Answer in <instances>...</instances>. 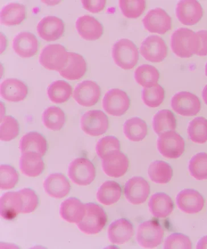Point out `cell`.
I'll return each instance as SVG.
<instances>
[{
	"mask_svg": "<svg viewBox=\"0 0 207 249\" xmlns=\"http://www.w3.org/2000/svg\"><path fill=\"white\" fill-rule=\"evenodd\" d=\"M198 39L196 33L188 28H180L172 33L171 36V48L176 56L181 58H189L196 54Z\"/></svg>",
	"mask_w": 207,
	"mask_h": 249,
	"instance_id": "cell-1",
	"label": "cell"
},
{
	"mask_svg": "<svg viewBox=\"0 0 207 249\" xmlns=\"http://www.w3.org/2000/svg\"><path fill=\"white\" fill-rule=\"evenodd\" d=\"M112 56L115 64L123 70H131L139 60L138 48L128 38H122L115 43L112 48Z\"/></svg>",
	"mask_w": 207,
	"mask_h": 249,
	"instance_id": "cell-2",
	"label": "cell"
},
{
	"mask_svg": "<svg viewBox=\"0 0 207 249\" xmlns=\"http://www.w3.org/2000/svg\"><path fill=\"white\" fill-rule=\"evenodd\" d=\"M84 217L77 224L80 231L86 235L98 234L107 222V215L102 207L95 203L86 204Z\"/></svg>",
	"mask_w": 207,
	"mask_h": 249,
	"instance_id": "cell-3",
	"label": "cell"
},
{
	"mask_svg": "<svg viewBox=\"0 0 207 249\" xmlns=\"http://www.w3.org/2000/svg\"><path fill=\"white\" fill-rule=\"evenodd\" d=\"M69 52L61 44H51L43 48L39 56V64L46 69L59 72L69 61Z\"/></svg>",
	"mask_w": 207,
	"mask_h": 249,
	"instance_id": "cell-4",
	"label": "cell"
},
{
	"mask_svg": "<svg viewBox=\"0 0 207 249\" xmlns=\"http://www.w3.org/2000/svg\"><path fill=\"white\" fill-rule=\"evenodd\" d=\"M164 231L161 225L155 221L142 222L137 230L136 240L140 247L155 249L162 243Z\"/></svg>",
	"mask_w": 207,
	"mask_h": 249,
	"instance_id": "cell-5",
	"label": "cell"
},
{
	"mask_svg": "<svg viewBox=\"0 0 207 249\" xmlns=\"http://www.w3.org/2000/svg\"><path fill=\"white\" fill-rule=\"evenodd\" d=\"M68 175L73 183L79 186H86L94 181L96 169L94 165L88 159L78 158L70 163Z\"/></svg>",
	"mask_w": 207,
	"mask_h": 249,
	"instance_id": "cell-6",
	"label": "cell"
},
{
	"mask_svg": "<svg viewBox=\"0 0 207 249\" xmlns=\"http://www.w3.org/2000/svg\"><path fill=\"white\" fill-rule=\"evenodd\" d=\"M157 149L167 159H178L185 150L184 139L175 131L163 133L157 139Z\"/></svg>",
	"mask_w": 207,
	"mask_h": 249,
	"instance_id": "cell-7",
	"label": "cell"
},
{
	"mask_svg": "<svg viewBox=\"0 0 207 249\" xmlns=\"http://www.w3.org/2000/svg\"><path fill=\"white\" fill-rule=\"evenodd\" d=\"M131 101L128 94L119 89H112L105 93L102 101L104 111L113 117H121L128 110Z\"/></svg>",
	"mask_w": 207,
	"mask_h": 249,
	"instance_id": "cell-8",
	"label": "cell"
},
{
	"mask_svg": "<svg viewBox=\"0 0 207 249\" xmlns=\"http://www.w3.org/2000/svg\"><path fill=\"white\" fill-rule=\"evenodd\" d=\"M81 127L86 134L91 137H98L107 131L108 119L103 111L93 109L86 111L82 116Z\"/></svg>",
	"mask_w": 207,
	"mask_h": 249,
	"instance_id": "cell-9",
	"label": "cell"
},
{
	"mask_svg": "<svg viewBox=\"0 0 207 249\" xmlns=\"http://www.w3.org/2000/svg\"><path fill=\"white\" fill-rule=\"evenodd\" d=\"M171 107L177 114L183 117H190L198 114L201 109V102L192 93L181 91L173 96Z\"/></svg>",
	"mask_w": 207,
	"mask_h": 249,
	"instance_id": "cell-10",
	"label": "cell"
},
{
	"mask_svg": "<svg viewBox=\"0 0 207 249\" xmlns=\"http://www.w3.org/2000/svg\"><path fill=\"white\" fill-rule=\"evenodd\" d=\"M139 50L143 57L153 63L162 62L168 55V46L158 36H148L142 42Z\"/></svg>",
	"mask_w": 207,
	"mask_h": 249,
	"instance_id": "cell-11",
	"label": "cell"
},
{
	"mask_svg": "<svg viewBox=\"0 0 207 249\" xmlns=\"http://www.w3.org/2000/svg\"><path fill=\"white\" fill-rule=\"evenodd\" d=\"M101 97V89L91 80L82 81L73 90V98L82 107H90L98 102Z\"/></svg>",
	"mask_w": 207,
	"mask_h": 249,
	"instance_id": "cell-12",
	"label": "cell"
},
{
	"mask_svg": "<svg viewBox=\"0 0 207 249\" xmlns=\"http://www.w3.org/2000/svg\"><path fill=\"white\" fill-rule=\"evenodd\" d=\"M144 28L151 33L164 35L172 28L171 17L162 8L150 10L143 18Z\"/></svg>",
	"mask_w": 207,
	"mask_h": 249,
	"instance_id": "cell-13",
	"label": "cell"
},
{
	"mask_svg": "<svg viewBox=\"0 0 207 249\" xmlns=\"http://www.w3.org/2000/svg\"><path fill=\"white\" fill-rule=\"evenodd\" d=\"M150 192V187L145 179L135 177L126 182L124 188V195L129 203L138 205L144 204Z\"/></svg>",
	"mask_w": 207,
	"mask_h": 249,
	"instance_id": "cell-14",
	"label": "cell"
},
{
	"mask_svg": "<svg viewBox=\"0 0 207 249\" xmlns=\"http://www.w3.org/2000/svg\"><path fill=\"white\" fill-rule=\"evenodd\" d=\"M129 160L120 150L113 151L102 160V168L108 177L113 178L122 177L128 170Z\"/></svg>",
	"mask_w": 207,
	"mask_h": 249,
	"instance_id": "cell-15",
	"label": "cell"
},
{
	"mask_svg": "<svg viewBox=\"0 0 207 249\" xmlns=\"http://www.w3.org/2000/svg\"><path fill=\"white\" fill-rule=\"evenodd\" d=\"M177 207L183 213L193 214L199 213L205 205V200L199 192L193 189H185L176 196Z\"/></svg>",
	"mask_w": 207,
	"mask_h": 249,
	"instance_id": "cell-16",
	"label": "cell"
},
{
	"mask_svg": "<svg viewBox=\"0 0 207 249\" xmlns=\"http://www.w3.org/2000/svg\"><path fill=\"white\" fill-rule=\"evenodd\" d=\"M176 18L183 25L192 26L199 22L203 15L201 4L195 0H183L176 5Z\"/></svg>",
	"mask_w": 207,
	"mask_h": 249,
	"instance_id": "cell-17",
	"label": "cell"
},
{
	"mask_svg": "<svg viewBox=\"0 0 207 249\" xmlns=\"http://www.w3.org/2000/svg\"><path fill=\"white\" fill-rule=\"evenodd\" d=\"M36 32L43 40L55 41L63 36L65 32V24L62 19L57 17L47 16L38 22Z\"/></svg>",
	"mask_w": 207,
	"mask_h": 249,
	"instance_id": "cell-18",
	"label": "cell"
},
{
	"mask_svg": "<svg viewBox=\"0 0 207 249\" xmlns=\"http://www.w3.org/2000/svg\"><path fill=\"white\" fill-rule=\"evenodd\" d=\"M12 48L20 57L31 58L37 53L39 42L38 39L32 33L23 32L18 33L13 38Z\"/></svg>",
	"mask_w": 207,
	"mask_h": 249,
	"instance_id": "cell-19",
	"label": "cell"
},
{
	"mask_svg": "<svg viewBox=\"0 0 207 249\" xmlns=\"http://www.w3.org/2000/svg\"><path fill=\"white\" fill-rule=\"evenodd\" d=\"M75 27L78 34L86 41H95L101 38L104 32L102 24L89 15H83L76 19Z\"/></svg>",
	"mask_w": 207,
	"mask_h": 249,
	"instance_id": "cell-20",
	"label": "cell"
},
{
	"mask_svg": "<svg viewBox=\"0 0 207 249\" xmlns=\"http://www.w3.org/2000/svg\"><path fill=\"white\" fill-rule=\"evenodd\" d=\"M1 97L9 102L24 100L28 94V88L24 83L15 78L5 79L0 86Z\"/></svg>",
	"mask_w": 207,
	"mask_h": 249,
	"instance_id": "cell-21",
	"label": "cell"
},
{
	"mask_svg": "<svg viewBox=\"0 0 207 249\" xmlns=\"http://www.w3.org/2000/svg\"><path fill=\"white\" fill-rule=\"evenodd\" d=\"M135 233L134 227L131 222L125 218L119 219L109 226L108 237L114 245H122L128 242Z\"/></svg>",
	"mask_w": 207,
	"mask_h": 249,
	"instance_id": "cell-22",
	"label": "cell"
},
{
	"mask_svg": "<svg viewBox=\"0 0 207 249\" xmlns=\"http://www.w3.org/2000/svg\"><path fill=\"white\" fill-rule=\"evenodd\" d=\"M23 202L19 191L9 192L0 199V214L2 218L12 220L22 213Z\"/></svg>",
	"mask_w": 207,
	"mask_h": 249,
	"instance_id": "cell-23",
	"label": "cell"
},
{
	"mask_svg": "<svg viewBox=\"0 0 207 249\" xmlns=\"http://www.w3.org/2000/svg\"><path fill=\"white\" fill-rule=\"evenodd\" d=\"M43 188L50 197L61 199L69 195L71 186L64 175L56 173L50 175L45 179Z\"/></svg>",
	"mask_w": 207,
	"mask_h": 249,
	"instance_id": "cell-24",
	"label": "cell"
},
{
	"mask_svg": "<svg viewBox=\"0 0 207 249\" xmlns=\"http://www.w3.org/2000/svg\"><path fill=\"white\" fill-rule=\"evenodd\" d=\"M86 205L75 197H71L62 202L60 207V215L63 220L78 224L85 216Z\"/></svg>",
	"mask_w": 207,
	"mask_h": 249,
	"instance_id": "cell-25",
	"label": "cell"
},
{
	"mask_svg": "<svg viewBox=\"0 0 207 249\" xmlns=\"http://www.w3.org/2000/svg\"><path fill=\"white\" fill-rule=\"evenodd\" d=\"M19 168L22 173L29 178H35L41 175L45 169V163L41 155L34 152L22 153Z\"/></svg>",
	"mask_w": 207,
	"mask_h": 249,
	"instance_id": "cell-26",
	"label": "cell"
},
{
	"mask_svg": "<svg viewBox=\"0 0 207 249\" xmlns=\"http://www.w3.org/2000/svg\"><path fill=\"white\" fill-rule=\"evenodd\" d=\"M69 54L68 64L59 72V74L68 80H79L86 71L87 65L86 61L83 56L78 53L69 52Z\"/></svg>",
	"mask_w": 207,
	"mask_h": 249,
	"instance_id": "cell-27",
	"label": "cell"
},
{
	"mask_svg": "<svg viewBox=\"0 0 207 249\" xmlns=\"http://www.w3.org/2000/svg\"><path fill=\"white\" fill-rule=\"evenodd\" d=\"M150 213L158 218H165L172 213L173 204L171 197L165 193H156L152 196L149 201Z\"/></svg>",
	"mask_w": 207,
	"mask_h": 249,
	"instance_id": "cell-28",
	"label": "cell"
},
{
	"mask_svg": "<svg viewBox=\"0 0 207 249\" xmlns=\"http://www.w3.org/2000/svg\"><path fill=\"white\" fill-rule=\"evenodd\" d=\"M22 153L34 152L43 157L48 150L46 139L42 135L36 132H30L23 135L19 145Z\"/></svg>",
	"mask_w": 207,
	"mask_h": 249,
	"instance_id": "cell-29",
	"label": "cell"
},
{
	"mask_svg": "<svg viewBox=\"0 0 207 249\" xmlns=\"http://www.w3.org/2000/svg\"><path fill=\"white\" fill-rule=\"evenodd\" d=\"M25 5L17 2H11L2 8L0 13V19L2 25L15 26L21 24L26 18Z\"/></svg>",
	"mask_w": 207,
	"mask_h": 249,
	"instance_id": "cell-30",
	"label": "cell"
},
{
	"mask_svg": "<svg viewBox=\"0 0 207 249\" xmlns=\"http://www.w3.org/2000/svg\"><path fill=\"white\" fill-rule=\"evenodd\" d=\"M122 194L120 185L114 181H106L100 186L97 192V200L106 206H111L118 202Z\"/></svg>",
	"mask_w": 207,
	"mask_h": 249,
	"instance_id": "cell-31",
	"label": "cell"
},
{
	"mask_svg": "<svg viewBox=\"0 0 207 249\" xmlns=\"http://www.w3.org/2000/svg\"><path fill=\"white\" fill-rule=\"evenodd\" d=\"M123 132L129 141L141 142L148 132V125L141 118L134 117L128 119L123 124Z\"/></svg>",
	"mask_w": 207,
	"mask_h": 249,
	"instance_id": "cell-32",
	"label": "cell"
},
{
	"mask_svg": "<svg viewBox=\"0 0 207 249\" xmlns=\"http://www.w3.org/2000/svg\"><path fill=\"white\" fill-rule=\"evenodd\" d=\"M176 120L174 115L169 109H162L154 116L153 128L158 136L168 131H175Z\"/></svg>",
	"mask_w": 207,
	"mask_h": 249,
	"instance_id": "cell-33",
	"label": "cell"
},
{
	"mask_svg": "<svg viewBox=\"0 0 207 249\" xmlns=\"http://www.w3.org/2000/svg\"><path fill=\"white\" fill-rule=\"evenodd\" d=\"M149 177L152 181L158 184H166L172 180L173 170L171 166L165 161L156 160L150 164Z\"/></svg>",
	"mask_w": 207,
	"mask_h": 249,
	"instance_id": "cell-34",
	"label": "cell"
},
{
	"mask_svg": "<svg viewBox=\"0 0 207 249\" xmlns=\"http://www.w3.org/2000/svg\"><path fill=\"white\" fill-rule=\"evenodd\" d=\"M47 94L50 100L54 104H63L71 97L72 88L69 83L65 81H55L49 86Z\"/></svg>",
	"mask_w": 207,
	"mask_h": 249,
	"instance_id": "cell-35",
	"label": "cell"
},
{
	"mask_svg": "<svg viewBox=\"0 0 207 249\" xmlns=\"http://www.w3.org/2000/svg\"><path fill=\"white\" fill-rule=\"evenodd\" d=\"M42 122L45 127L50 130H61L66 123L65 112L56 106H50L43 111Z\"/></svg>",
	"mask_w": 207,
	"mask_h": 249,
	"instance_id": "cell-36",
	"label": "cell"
},
{
	"mask_svg": "<svg viewBox=\"0 0 207 249\" xmlns=\"http://www.w3.org/2000/svg\"><path fill=\"white\" fill-rule=\"evenodd\" d=\"M159 72L155 66L143 64L135 71V79L138 84L143 88H149L158 84Z\"/></svg>",
	"mask_w": 207,
	"mask_h": 249,
	"instance_id": "cell-37",
	"label": "cell"
},
{
	"mask_svg": "<svg viewBox=\"0 0 207 249\" xmlns=\"http://www.w3.org/2000/svg\"><path fill=\"white\" fill-rule=\"evenodd\" d=\"M189 137L196 144H203L207 142V119L196 117L190 122L188 128Z\"/></svg>",
	"mask_w": 207,
	"mask_h": 249,
	"instance_id": "cell-38",
	"label": "cell"
},
{
	"mask_svg": "<svg viewBox=\"0 0 207 249\" xmlns=\"http://www.w3.org/2000/svg\"><path fill=\"white\" fill-rule=\"evenodd\" d=\"M189 171L195 180H207V153L199 152L193 156L189 161Z\"/></svg>",
	"mask_w": 207,
	"mask_h": 249,
	"instance_id": "cell-39",
	"label": "cell"
},
{
	"mask_svg": "<svg viewBox=\"0 0 207 249\" xmlns=\"http://www.w3.org/2000/svg\"><path fill=\"white\" fill-rule=\"evenodd\" d=\"M165 98L164 89L158 84L152 87L144 88L142 89V101L148 107H158L164 101Z\"/></svg>",
	"mask_w": 207,
	"mask_h": 249,
	"instance_id": "cell-40",
	"label": "cell"
},
{
	"mask_svg": "<svg viewBox=\"0 0 207 249\" xmlns=\"http://www.w3.org/2000/svg\"><path fill=\"white\" fill-rule=\"evenodd\" d=\"M119 5L123 16L128 18H139L146 8L144 0H120Z\"/></svg>",
	"mask_w": 207,
	"mask_h": 249,
	"instance_id": "cell-41",
	"label": "cell"
},
{
	"mask_svg": "<svg viewBox=\"0 0 207 249\" xmlns=\"http://www.w3.org/2000/svg\"><path fill=\"white\" fill-rule=\"evenodd\" d=\"M19 126L17 121L11 116H6L0 125V139L3 142H10L18 137Z\"/></svg>",
	"mask_w": 207,
	"mask_h": 249,
	"instance_id": "cell-42",
	"label": "cell"
},
{
	"mask_svg": "<svg viewBox=\"0 0 207 249\" xmlns=\"http://www.w3.org/2000/svg\"><path fill=\"white\" fill-rule=\"evenodd\" d=\"M19 180L18 172L11 165L0 166V188L8 190L14 188Z\"/></svg>",
	"mask_w": 207,
	"mask_h": 249,
	"instance_id": "cell-43",
	"label": "cell"
},
{
	"mask_svg": "<svg viewBox=\"0 0 207 249\" xmlns=\"http://www.w3.org/2000/svg\"><path fill=\"white\" fill-rule=\"evenodd\" d=\"M119 139L113 136H107L100 139L96 145V152L98 157L103 160L106 156L113 151L120 150Z\"/></svg>",
	"mask_w": 207,
	"mask_h": 249,
	"instance_id": "cell-44",
	"label": "cell"
},
{
	"mask_svg": "<svg viewBox=\"0 0 207 249\" xmlns=\"http://www.w3.org/2000/svg\"><path fill=\"white\" fill-rule=\"evenodd\" d=\"M163 248L165 249H191L192 242L189 237L182 233H172L166 238Z\"/></svg>",
	"mask_w": 207,
	"mask_h": 249,
	"instance_id": "cell-45",
	"label": "cell"
},
{
	"mask_svg": "<svg viewBox=\"0 0 207 249\" xmlns=\"http://www.w3.org/2000/svg\"><path fill=\"white\" fill-rule=\"evenodd\" d=\"M23 202L22 213L29 214L35 210L38 205V197L35 192L29 188H23L19 191Z\"/></svg>",
	"mask_w": 207,
	"mask_h": 249,
	"instance_id": "cell-46",
	"label": "cell"
},
{
	"mask_svg": "<svg viewBox=\"0 0 207 249\" xmlns=\"http://www.w3.org/2000/svg\"><path fill=\"white\" fill-rule=\"evenodd\" d=\"M82 3L83 8L92 13L102 12L106 5L105 0H83Z\"/></svg>",
	"mask_w": 207,
	"mask_h": 249,
	"instance_id": "cell-47",
	"label": "cell"
},
{
	"mask_svg": "<svg viewBox=\"0 0 207 249\" xmlns=\"http://www.w3.org/2000/svg\"><path fill=\"white\" fill-rule=\"evenodd\" d=\"M198 39V49L196 55L200 56L207 55V31L201 30L196 33Z\"/></svg>",
	"mask_w": 207,
	"mask_h": 249,
	"instance_id": "cell-48",
	"label": "cell"
},
{
	"mask_svg": "<svg viewBox=\"0 0 207 249\" xmlns=\"http://www.w3.org/2000/svg\"><path fill=\"white\" fill-rule=\"evenodd\" d=\"M197 249H207V235L200 239L196 246Z\"/></svg>",
	"mask_w": 207,
	"mask_h": 249,
	"instance_id": "cell-49",
	"label": "cell"
},
{
	"mask_svg": "<svg viewBox=\"0 0 207 249\" xmlns=\"http://www.w3.org/2000/svg\"><path fill=\"white\" fill-rule=\"evenodd\" d=\"M202 97L204 102L207 105V85L204 88L202 91Z\"/></svg>",
	"mask_w": 207,
	"mask_h": 249,
	"instance_id": "cell-50",
	"label": "cell"
},
{
	"mask_svg": "<svg viewBox=\"0 0 207 249\" xmlns=\"http://www.w3.org/2000/svg\"><path fill=\"white\" fill-rule=\"evenodd\" d=\"M205 74L207 77V62L205 66Z\"/></svg>",
	"mask_w": 207,
	"mask_h": 249,
	"instance_id": "cell-51",
	"label": "cell"
}]
</instances>
